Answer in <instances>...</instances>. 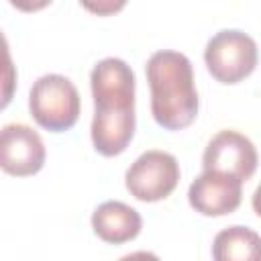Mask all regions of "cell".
Returning a JSON list of instances; mask_svg holds the SVG:
<instances>
[{"mask_svg": "<svg viewBox=\"0 0 261 261\" xmlns=\"http://www.w3.org/2000/svg\"><path fill=\"white\" fill-rule=\"evenodd\" d=\"M212 257L216 261H261V234L249 226H228L214 237Z\"/></svg>", "mask_w": 261, "mask_h": 261, "instance_id": "10", "label": "cell"}, {"mask_svg": "<svg viewBox=\"0 0 261 261\" xmlns=\"http://www.w3.org/2000/svg\"><path fill=\"white\" fill-rule=\"evenodd\" d=\"M257 43L253 37L237 29H224L216 33L204 49V63L208 73L226 86L249 77L257 67Z\"/></svg>", "mask_w": 261, "mask_h": 261, "instance_id": "4", "label": "cell"}, {"mask_svg": "<svg viewBox=\"0 0 261 261\" xmlns=\"http://www.w3.org/2000/svg\"><path fill=\"white\" fill-rule=\"evenodd\" d=\"M92 228L98 239L110 245H122L139 237L143 228L141 214L124 202L108 200L92 214Z\"/></svg>", "mask_w": 261, "mask_h": 261, "instance_id": "9", "label": "cell"}, {"mask_svg": "<svg viewBox=\"0 0 261 261\" xmlns=\"http://www.w3.org/2000/svg\"><path fill=\"white\" fill-rule=\"evenodd\" d=\"M8 2L20 12H39V10L47 8L53 0H8Z\"/></svg>", "mask_w": 261, "mask_h": 261, "instance_id": "12", "label": "cell"}, {"mask_svg": "<svg viewBox=\"0 0 261 261\" xmlns=\"http://www.w3.org/2000/svg\"><path fill=\"white\" fill-rule=\"evenodd\" d=\"M243 200V181L222 171L204 169L188 190L190 206L202 216H224L234 212Z\"/></svg>", "mask_w": 261, "mask_h": 261, "instance_id": "8", "label": "cell"}, {"mask_svg": "<svg viewBox=\"0 0 261 261\" xmlns=\"http://www.w3.org/2000/svg\"><path fill=\"white\" fill-rule=\"evenodd\" d=\"M257 149L249 137L237 130H220L210 139L202 155V167L210 171H222L239 177L241 181L251 179L257 169Z\"/></svg>", "mask_w": 261, "mask_h": 261, "instance_id": "6", "label": "cell"}, {"mask_svg": "<svg viewBox=\"0 0 261 261\" xmlns=\"http://www.w3.org/2000/svg\"><path fill=\"white\" fill-rule=\"evenodd\" d=\"M94 118L92 143L104 157H116L126 151L135 137V73L118 57L98 61L90 73Z\"/></svg>", "mask_w": 261, "mask_h": 261, "instance_id": "1", "label": "cell"}, {"mask_svg": "<svg viewBox=\"0 0 261 261\" xmlns=\"http://www.w3.org/2000/svg\"><path fill=\"white\" fill-rule=\"evenodd\" d=\"M179 181V163L171 153L151 149L139 155L124 173V186L141 202H159L171 196Z\"/></svg>", "mask_w": 261, "mask_h": 261, "instance_id": "5", "label": "cell"}, {"mask_svg": "<svg viewBox=\"0 0 261 261\" xmlns=\"http://www.w3.org/2000/svg\"><path fill=\"white\" fill-rule=\"evenodd\" d=\"M45 145L37 130L27 124L12 122L0 133V167L8 175L27 177L45 165Z\"/></svg>", "mask_w": 261, "mask_h": 261, "instance_id": "7", "label": "cell"}, {"mask_svg": "<svg viewBox=\"0 0 261 261\" xmlns=\"http://www.w3.org/2000/svg\"><path fill=\"white\" fill-rule=\"evenodd\" d=\"M251 204H253V210H255V214L261 218V184H259V186H257V190L253 192Z\"/></svg>", "mask_w": 261, "mask_h": 261, "instance_id": "13", "label": "cell"}, {"mask_svg": "<svg viewBox=\"0 0 261 261\" xmlns=\"http://www.w3.org/2000/svg\"><path fill=\"white\" fill-rule=\"evenodd\" d=\"M151 90V114L165 130H181L198 116V90L192 61L179 51H157L145 65Z\"/></svg>", "mask_w": 261, "mask_h": 261, "instance_id": "2", "label": "cell"}, {"mask_svg": "<svg viewBox=\"0 0 261 261\" xmlns=\"http://www.w3.org/2000/svg\"><path fill=\"white\" fill-rule=\"evenodd\" d=\"M77 88L59 73L41 75L29 92V112L35 122L49 133L69 130L80 118Z\"/></svg>", "mask_w": 261, "mask_h": 261, "instance_id": "3", "label": "cell"}, {"mask_svg": "<svg viewBox=\"0 0 261 261\" xmlns=\"http://www.w3.org/2000/svg\"><path fill=\"white\" fill-rule=\"evenodd\" d=\"M128 0H80V4L96 16H112L126 6Z\"/></svg>", "mask_w": 261, "mask_h": 261, "instance_id": "11", "label": "cell"}]
</instances>
